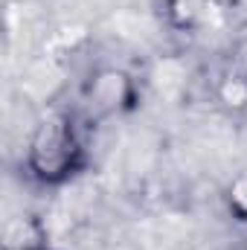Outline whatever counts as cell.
<instances>
[{"mask_svg": "<svg viewBox=\"0 0 247 250\" xmlns=\"http://www.w3.org/2000/svg\"><path fill=\"white\" fill-rule=\"evenodd\" d=\"M70 157H73V131L67 128V123H47L32 146V160L38 172L41 175L64 172Z\"/></svg>", "mask_w": 247, "mask_h": 250, "instance_id": "1", "label": "cell"}]
</instances>
